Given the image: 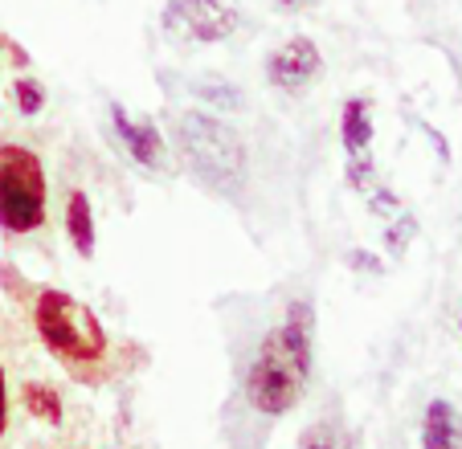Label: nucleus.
<instances>
[{
    "instance_id": "1",
    "label": "nucleus",
    "mask_w": 462,
    "mask_h": 449,
    "mask_svg": "<svg viewBox=\"0 0 462 449\" xmlns=\"http://www.w3.org/2000/svg\"><path fill=\"white\" fill-rule=\"evenodd\" d=\"M0 294L9 298V307L21 315V323H25V331L45 347V355H50L74 384L106 389V384L123 380L127 371H135L148 360L135 339L115 335L70 290L33 282V278H25L21 270L5 266L0 270Z\"/></svg>"
},
{
    "instance_id": "2",
    "label": "nucleus",
    "mask_w": 462,
    "mask_h": 449,
    "mask_svg": "<svg viewBox=\"0 0 462 449\" xmlns=\"http://www.w3.org/2000/svg\"><path fill=\"white\" fill-rule=\"evenodd\" d=\"M315 368V307L311 298H291L282 319L254 344L242 376V397L258 417H287L303 400Z\"/></svg>"
},
{
    "instance_id": "3",
    "label": "nucleus",
    "mask_w": 462,
    "mask_h": 449,
    "mask_svg": "<svg viewBox=\"0 0 462 449\" xmlns=\"http://www.w3.org/2000/svg\"><path fill=\"white\" fill-rule=\"evenodd\" d=\"M172 135L176 156L201 188L217 192L226 200L242 197L245 176H250V151H245V139L226 119L209 111H180Z\"/></svg>"
},
{
    "instance_id": "4",
    "label": "nucleus",
    "mask_w": 462,
    "mask_h": 449,
    "mask_svg": "<svg viewBox=\"0 0 462 449\" xmlns=\"http://www.w3.org/2000/svg\"><path fill=\"white\" fill-rule=\"evenodd\" d=\"M50 229V180L37 147L0 139V234L21 242Z\"/></svg>"
},
{
    "instance_id": "5",
    "label": "nucleus",
    "mask_w": 462,
    "mask_h": 449,
    "mask_svg": "<svg viewBox=\"0 0 462 449\" xmlns=\"http://www.w3.org/2000/svg\"><path fill=\"white\" fill-rule=\"evenodd\" d=\"M160 25L168 37H180V41L217 45L237 33L242 17L226 0H168L160 13Z\"/></svg>"
},
{
    "instance_id": "6",
    "label": "nucleus",
    "mask_w": 462,
    "mask_h": 449,
    "mask_svg": "<svg viewBox=\"0 0 462 449\" xmlns=\"http://www.w3.org/2000/svg\"><path fill=\"white\" fill-rule=\"evenodd\" d=\"M323 74V53L311 37H287L279 50L266 58V82L279 95H303L315 78Z\"/></svg>"
},
{
    "instance_id": "7",
    "label": "nucleus",
    "mask_w": 462,
    "mask_h": 449,
    "mask_svg": "<svg viewBox=\"0 0 462 449\" xmlns=\"http://www.w3.org/2000/svg\"><path fill=\"white\" fill-rule=\"evenodd\" d=\"M25 323H21V315L13 311V307H5V298H0V445L9 441L13 433V405H17V389H13V368L21 360V339H25Z\"/></svg>"
},
{
    "instance_id": "8",
    "label": "nucleus",
    "mask_w": 462,
    "mask_h": 449,
    "mask_svg": "<svg viewBox=\"0 0 462 449\" xmlns=\"http://www.w3.org/2000/svg\"><path fill=\"white\" fill-rule=\"evenodd\" d=\"M111 127H115V135H119V143L127 147V156L135 160L140 168L160 172V168L168 164V143H164V135L156 131V123L131 119L119 103H111Z\"/></svg>"
},
{
    "instance_id": "9",
    "label": "nucleus",
    "mask_w": 462,
    "mask_h": 449,
    "mask_svg": "<svg viewBox=\"0 0 462 449\" xmlns=\"http://www.w3.org/2000/svg\"><path fill=\"white\" fill-rule=\"evenodd\" d=\"M61 229H66V242L74 245L82 261L95 258V242H98V224H95V205H90V192L82 184L66 180L61 192Z\"/></svg>"
},
{
    "instance_id": "10",
    "label": "nucleus",
    "mask_w": 462,
    "mask_h": 449,
    "mask_svg": "<svg viewBox=\"0 0 462 449\" xmlns=\"http://www.w3.org/2000/svg\"><path fill=\"white\" fill-rule=\"evenodd\" d=\"M17 400L25 405V413L33 417L37 425H50V429L66 425V397H61V389L50 384L45 376H25V380L17 384Z\"/></svg>"
},
{
    "instance_id": "11",
    "label": "nucleus",
    "mask_w": 462,
    "mask_h": 449,
    "mask_svg": "<svg viewBox=\"0 0 462 449\" xmlns=\"http://www.w3.org/2000/svg\"><path fill=\"white\" fill-rule=\"evenodd\" d=\"M421 449H462V413L434 397L421 413Z\"/></svg>"
},
{
    "instance_id": "12",
    "label": "nucleus",
    "mask_w": 462,
    "mask_h": 449,
    "mask_svg": "<svg viewBox=\"0 0 462 449\" xmlns=\"http://www.w3.org/2000/svg\"><path fill=\"white\" fill-rule=\"evenodd\" d=\"M340 131H344V147H348V156L368 151V143H373V115H368L365 98H348V103H344Z\"/></svg>"
},
{
    "instance_id": "13",
    "label": "nucleus",
    "mask_w": 462,
    "mask_h": 449,
    "mask_svg": "<svg viewBox=\"0 0 462 449\" xmlns=\"http://www.w3.org/2000/svg\"><path fill=\"white\" fill-rule=\"evenodd\" d=\"M9 95H13V103H17L21 115H42V106H45V87L33 78V74H17V78L9 82Z\"/></svg>"
},
{
    "instance_id": "14",
    "label": "nucleus",
    "mask_w": 462,
    "mask_h": 449,
    "mask_svg": "<svg viewBox=\"0 0 462 449\" xmlns=\"http://www.w3.org/2000/svg\"><path fill=\"white\" fill-rule=\"evenodd\" d=\"M295 449H340V429H336V421H311L303 429V437L295 441Z\"/></svg>"
},
{
    "instance_id": "15",
    "label": "nucleus",
    "mask_w": 462,
    "mask_h": 449,
    "mask_svg": "<svg viewBox=\"0 0 462 449\" xmlns=\"http://www.w3.org/2000/svg\"><path fill=\"white\" fill-rule=\"evenodd\" d=\"M413 234H418V216L405 213L402 221H393V224H389V234H384V245H389V253H397V258H402V253L410 250Z\"/></svg>"
},
{
    "instance_id": "16",
    "label": "nucleus",
    "mask_w": 462,
    "mask_h": 449,
    "mask_svg": "<svg viewBox=\"0 0 462 449\" xmlns=\"http://www.w3.org/2000/svg\"><path fill=\"white\" fill-rule=\"evenodd\" d=\"M192 90H197L205 103H213V106H242V95H237L234 87H226V82H197Z\"/></svg>"
},
{
    "instance_id": "17",
    "label": "nucleus",
    "mask_w": 462,
    "mask_h": 449,
    "mask_svg": "<svg viewBox=\"0 0 462 449\" xmlns=\"http://www.w3.org/2000/svg\"><path fill=\"white\" fill-rule=\"evenodd\" d=\"M368 180H373V156H368V151H360V156H348V184H352V188L365 192Z\"/></svg>"
},
{
    "instance_id": "18",
    "label": "nucleus",
    "mask_w": 462,
    "mask_h": 449,
    "mask_svg": "<svg viewBox=\"0 0 462 449\" xmlns=\"http://www.w3.org/2000/svg\"><path fill=\"white\" fill-rule=\"evenodd\" d=\"M368 213H376V216H389V213H397V197H393L389 188L373 192V200H368Z\"/></svg>"
},
{
    "instance_id": "19",
    "label": "nucleus",
    "mask_w": 462,
    "mask_h": 449,
    "mask_svg": "<svg viewBox=\"0 0 462 449\" xmlns=\"http://www.w3.org/2000/svg\"><path fill=\"white\" fill-rule=\"evenodd\" d=\"M348 261H352V270H368V274H381V270H384L381 261H376L373 253H365V250H352Z\"/></svg>"
},
{
    "instance_id": "20",
    "label": "nucleus",
    "mask_w": 462,
    "mask_h": 449,
    "mask_svg": "<svg viewBox=\"0 0 462 449\" xmlns=\"http://www.w3.org/2000/svg\"><path fill=\"white\" fill-rule=\"evenodd\" d=\"M274 5H279L282 13H299V9H315L319 0H274Z\"/></svg>"
},
{
    "instance_id": "21",
    "label": "nucleus",
    "mask_w": 462,
    "mask_h": 449,
    "mask_svg": "<svg viewBox=\"0 0 462 449\" xmlns=\"http://www.w3.org/2000/svg\"><path fill=\"white\" fill-rule=\"evenodd\" d=\"M426 135H430V143L438 147V156H442V160H450V147L442 143V135H438V131H426Z\"/></svg>"
},
{
    "instance_id": "22",
    "label": "nucleus",
    "mask_w": 462,
    "mask_h": 449,
    "mask_svg": "<svg viewBox=\"0 0 462 449\" xmlns=\"http://www.w3.org/2000/svg\"><path fill=\"white\" fill-rule=\"evenodd\" d=\"M0 53H5V37H0Z\"/></svg>"
},
{
    "instance_id": "23",
    "label": "nucleus",
    "mask_w": 462,
    "mask_h": 449,
    "mask_svg": "<svg viewBox=\"0 0 462 449\" xmlns=\"http://www.w3.org/2000/svg\"><path fill=\"white\" fill-rule=\"evenodd\" d=\"M458 331H462V315H458Z\"/></svg>"
}]
</instances>
